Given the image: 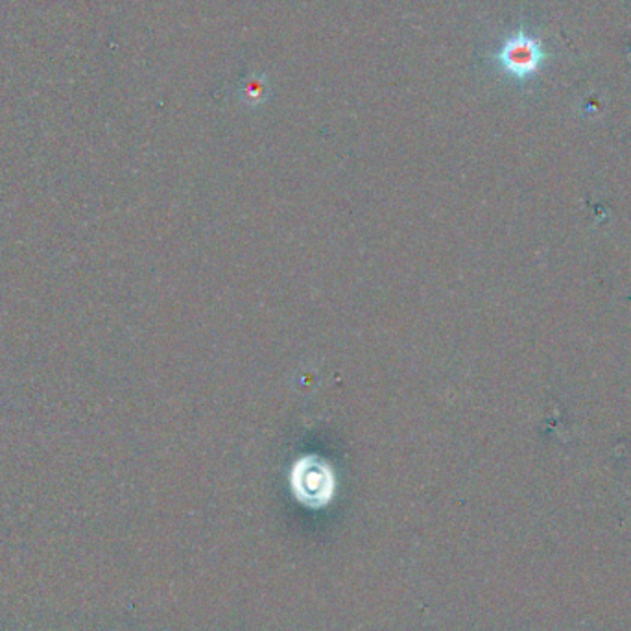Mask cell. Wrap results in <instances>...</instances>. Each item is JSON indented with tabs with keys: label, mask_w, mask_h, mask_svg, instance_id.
<instances>
[{
	"label": "cell",
	"mask_w": 631,
	"mask_h": 631,
	"mask_svg": "<svg viewBox=\"0 0 631 631\" xmlns=\"http://www.w3.org/2000/svg\"><path fill=\"white\" fill-rule=\"evenodd\" d=\"M292 486L302 502L309 506H321L332 497V471L325 462L314 456L303 458L293 467Z\"/></svg>",
	"instance_id": "cell-1"
},
{
	"label": "cell",
	"mask_w": 631,
	"mask_h": 631,
	"mask_svg": "<svg viewBox=\"0 0 631 631\" xmlns=\"http://www.w3.org/2000/svg\"><path fill=\"white\" fill-rule=\"evenodd\" d=\"M499 61L506 72L513 74L517 78H525L537 68L541 61V50L539 45L530 40L528 35L518 33L504 43L499 54Z\"/></svg>",
	"instance_id": "cell-2"
}]
</instances>
